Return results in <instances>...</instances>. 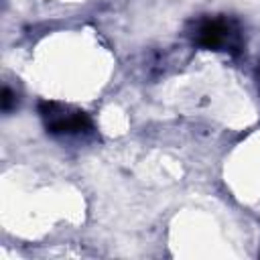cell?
Instances as JSON below:
<instances>
[{"label":"cell","mask_w":260,"mask_h":260,"mask_svg":"<svg viewBox=\"0 0 260 260\" xmlns=\"http://www.w3.org/2000/svg\"><path fill=\"white\" fill-rule=\"evenodd\" d=\"M14 102H16V98H14L12 89L6 85V87L2 89V112H10V108H12Z\"/></svg>","instance_id":"obj_3"},{"label":"cell","mask_w":260,"mask_h":260,"mask_svg":"<svg viewBox=\"0 0 260 260\" xmlns=\"http://www.w3.org/2000/svg\"><path fill=\"white\" fill-rule=\"evenodd\" d=\"M189 35L195 45L211 51H225L238 55L244 47L238 22L228 16H201L193 20Z\"/></svg>","instance_id":"obj_1"},{"label":"cell","mask_w":260,"mask_h":260,"mask_svg":"<svg viewBox=\"0 0 260 260\" xmlns=\"http://www.w3.org/2000/svg\"><path fill=\"white\" fill-rule=\"evenodd\" d=\"M39 114L45 122L47 132L55 136H79V134H87L93 130L89 116L69 106H61L55 102H41Z\"/></svg>","instance_id":"obj_2"}]
</instances>
